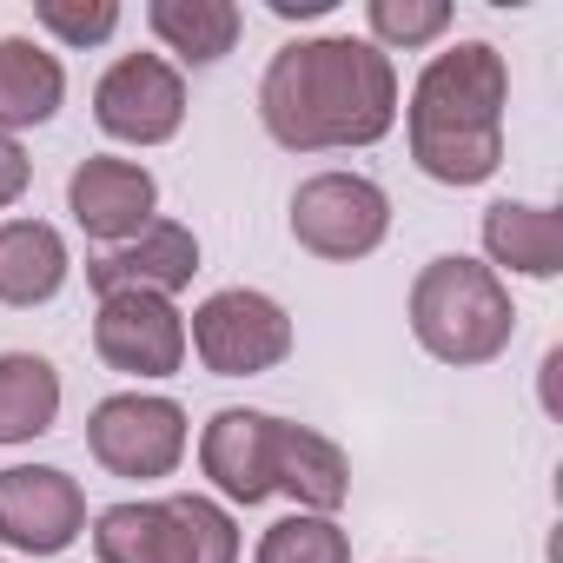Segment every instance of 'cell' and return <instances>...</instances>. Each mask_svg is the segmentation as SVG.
<instances>
[{
    "label": "cell",
    "mask_w": 563,
    "mask_h": 563,
    "mask_svg": "<svg viewBox=\"0 0 563 563\" xmlns=\"http://www.w3.org/2000/svg\"><path fill=\"white\" fill-rule=\"evenodd\" d=\"M67 286V239L41 219L0 225V306H47Z\"/></svg>",
    "instance_id": "9a60e30c"
},
{
    "label": "cell",
    "mask_w": 563,
    "mask_h": 563,
    "mask_svg": "<svg viewBox=\"0 0 563 563\" xmlns=\"http://www.w3.org/2000/svg\"><path fill=\"white\" fill-rule=\"evenodd\" d=\"M67 100V74L54 54H41L34 41L8 34L0 41V133L14 126H47Z\"/></svg>",
    "instance_id": "e0dca14e"
},
{
    "label": "cell",
    "mask_w": 563,
    "mask_h": 563,
    "mask_svg": "<svg viewBox=\"0 0 563 563\" xmlns=\"http://www.w3.org/2000/svg\"><path fill=\"white\" fill-rule=\"evenodd\" d=\"M411 332L431 358L444 365H484L510 345L517 332V312H510V292L504 278L477 258H431L411 286Z\"/></svg>",
    "instance_id": "3957f363"
},
{
    "label": "cell",
    "mask_w": 563,
    "mask_h": 563,
    "mask_svg": "<svg viewBox=\"0 0 563 563\" xmlns=\"http://www.w3.org/2000/svg\"><path fill=\"white\" fill-rule=\"evenodd\" d=\"M93 352L133 378H173L186 365V319L153 292H113L93 319Z\"/></svg>",
    "instance_id": "30bf717a"
},
{
    "label": "cell",
    "mask_w": 563,
    "mask_h": 563,
    "mask_svg": "<svg viewBox=\"0 0 563 563\" xmlns=\"http://www.w3.org/2000/svg\"><path fill=\"white\" fill-rule=\"evenodd\" d=\"M27 179H34L27 153L14 146V133H0V206H14V199L27 192Z\"/></svg>",
    "instance_id": "603a6c76"
},
{
    "label": "cell",
    "mask_w": 563,
    "mask_h": 563,
    "mask_svg": "<svg viewBox=\"0 0 563 563\" xmlns=\"http://www.w3.org/2000/svg\"><path fill=\"white\" fill-rule=\"evenodd\" d=\"M504 54L490 41H457L411 87V159L444 186H484L504 166Z\"/></svg>",
    "instance_id": "7a4b0ae2"
},
{
    "label": "cell",
    "mask_w": 563,
    "mask_h": 563,
    "mask_svg": "<svg viewBox=\"0 0 563 563\" xmlns=\"http://www.w3.org/2000/svg\"><path fill=\"white\" fill-rule=\"evenodd\" d=\"M391 232V199L365 173H319L292 192V239L319 258H365Z\"/></svg>",
    "instance_id": "5b68a950"
},
{
    "label": "cell",
    "mask_w": 563,
    "mask_h": 563,
    "mask_svg": "<svg viewBox=\"0 0 563 563\" xmlns=\"http://www.w3.org/2000/svg\"><path fill=\"white\" fill-rule=\"evenodd\" d=\"M325 8H332V0H272V14H286V21H312Z\"/></svg>",
    "instance_id": "cb8c5ba5"
},
{
    "label": "cell",
    "mask_w": 563,
    "mask_h": 563,
    "mask_svg": "<svg viewBox=\"0 0 563 563\" xmlns=\"http://www.w3.org/2000/svg\"><path fill=\"white\" fill-rule=\"evenodd\" d=\"M265 133L292 153H332V146H372L398 120V74L372 41L325 34L278 47L258 80Z\"/></svg>",
    "instance_id": "6da1fadb"
},
{
    "label": "cell",
    "mask_w": 563,
    "mask_h": 563,
    "mask_svg": "<svg viewBox=\"0 0 563 563\" xmlns=\"http://www.w3.org/2000/svg\"><path fill=\"white\" fill-rule=\"evenodd\" d=\"M41 27H54L67 47H100L113 27H120V8L113 0H41Z\"/></svg>",
    "instance_id": "7402d4cb"
},
{
    "label": "cell",
    "mask_w": 563,
    "mask_h": 563,
    "mask_svg": "<svg viewBox=\"0 0 563 563\" xmlns=\"http://www.w3.org/2000/svg\"><path fill=\"white\" fill-rule=\"evenodd\" d=\"M87 490L54 464H14L0 471V537L27 556H54L80 537Z\"/></svg>",
    "instance_id": "9c48e42d"
},
{
    "label": "cell",
    "mask_w": 563,
    "mask_h": 563,
    "mask_svg": "<svg viewBox=\"0 0 563 563\" xmlns=\"http://www.w3.org/2000/svg\"><path fill=\"white\" fill-rule=\"evenodd\" d=\"M192 272H199V239L186 225H173V219H153L146 232H133L126 245H113L107 258L87 265V286L100 299H113V292H153V299H166V292L192 286Z\"/></svg>",
    "instance_id": "8fae6325"
},
{
    "label": "cell",
    "mask_w": 563,
    "mask_h": 563,
    "mask_svg": "<svg viewBox=\"0 0 563 563\" xmlns=\"http://www.w3.org/2000/svg\"><path fill=\"white\" fill-rule=\"evenodd\" d=\"M192 352L219 378H258L292 352V319H286L278 299L232 286V292H212L192 312Z\"/></svg>",
    "instance_id": "8992f818"
},
{
    "label": "cell",
    "mask_w": 563,
    "mask_h": 563,
    "mask_svg": "<svg viewBox=\"0 0 563 563\" xmlns=\"http://www.w3.org/2000/svg\"><path fill=\"white\" fill-rule=\"evenodd\" d=\"M365 14H372V34L385 47H424V41H438L451 27L444 0H372Z\"/></svg>",
    "instance_id": "44dd1931"
},
{
    "label": "cell",
    "mask_w": 563,
    "mask_h": 563,
    "mask_svg": "<svg viewBox=\"0 0 563 563\" xmlns=\"http://www.w3.org/2000/svg\"><path fill=\"white\" fill-rule=\"evenodd\" d=\"M93 120L113 140H126V146H159L186 120V87H179V74L159 54H126L93 87Z\"/></svg>",
    "instance_id": "ba28073f"
},
{
    "label": "cell",
    "mask_w": 563,
    "mask_h": 563,
    "mask_svg": "<svg viewBox=\"0 0 563 563\" xmlns=\"http://www.w3.org/2000/svg\"><path fill=\"white\" fill-rule=\"evenodd\" d=\"M146 21H153V34H159L179 60H192V67H212V60L232 54V41H239V8H232V0H153Z\"/></svg>",
    "instance_id": "d6986e66"
},
{
    "label": "cell",
    "mask_w": 563,
    "mask_h": 563,
    "mask_svg": "<svg viewBox=\"0 0 563 563\" xmlns=\"http://www.w3.org/2000/svg\"><path fill=\"white\" fill-rule=\"evenodd\" d=\"M87 444L113 477H166L186 457V411L173 398H140L120 391L107 405H93L87 418Z\"/></svg>",
    "instance_id": "52a82bcc"
},
{
    "label": "cell",
    "mask_w": 563,
    "mask_h": 563,
    "mask_svg": "<svg viewBox=\"0 0 563 563\" xmlns=\"http://www.w3.org/2000/svg\"><path fill=\"white\" fill-rule=\"evenodd\" d=\"M60 418V372L34 352H0V444H27Z\"/></svg>",
    "instance_id": "ac0fdd59"
},
{
    "label": "cell",
    "mask_w": 563,
    "mask_h": 563,
    "mask_svg": "<svg viewBox=\"0 0 563 563\" xmlns=\"http://www.w3.org/2000/svg\"><path fill=\"white\" fill-rule=\"evenodd\" d=\"M252 563H352V543L332 517H286L258 537Z\"/></svg>",
    "instance_id": "ffe728a7"
},
{
    "label": "cell",
    "mask_w": 563,
    "mask_h": 563,
    "mask_svg": "<svg viewBox=\"0 0 563 563\" xmlns=\"http://www.w3.org/2000/svg\"><path fill=\"white\" fill-rule=\"evenodd\" d=\"M153 199H159V186L133 159H87L67 179V206H74L80 232L107 239V245H126L133 232H146L153 225Z\"/></svg>",
    "instance_id": "7c38bea8"
},
{
    "label": "cell",
    "mask_w": 563,
    "mask_h": 563,
    "mask_svg": "<svg viewBox=\"0 0 563 563\" xmlns=\"http://www.w3.org/2000/svg\"><path fill=\"white\" fill-rule=\"evenodd\" d=\"M272 490H286L299 510L325 517V510L345 504V490H352V464H345V451H339L332 438H319V431H306V424H286V418H278Z\"/></svg>",
    "instance_id": "5bb4252c"
},
{
    "label": "cell",
    "mask_w": 563,
    "mask_h": 563,
    "mask_svg": "<svg viewBox=\"0 0 563 563\" xmlns=\"http://www.w3.org/2000/svg\"><path fill=\"white\" fill-rule=\"evenodd\" d=\"M272 444H278V418L219 411L206 424V438H199V464L232 504H265L272 497Z\"/></svg>",
    "instance_id": "4fadbf2b"
},
{
    "label": "cell",
    "mask_w": 563,
    "mask_h": 563,
    "mask_svg": "<svg viewBox=\"0 0 563 563\" xmlns=\"http://www.w3.org/2000/svg\"><path fill=\"white\" fill-rule=\"evenodd\" d=\"M484 252L523 278H556L563 272V212L550 206H517V199H497L484 212Z\"/></svg>",
    "instance_id": "2e32d148"
},
{
    "label": "cell",
    "mask_w": 563,
    "mask_h": 563,
    "mask_svg": "<svg viewBox=\"0 0 563 563\" xmlns=\"http://www.w3.org/2000/svg\"><path fill=\"white\" fill-rule=\"evenodd\" d=\"M100 563H239V530L212 497L113 504L93 523Z\"/></svg>",
    "instance_id": "277c9868"
}]
</instances>
